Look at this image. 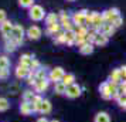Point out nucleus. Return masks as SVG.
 <instances>
[{
  "instance_id": "obj_1",
  "label": "nucleus",
  "mask_w": 126,
  "mask_h": 122,
  "mask_svg": "<svg viewBox=\"0 0 126 122\" xmlns=\"http://www.w3.org/2000/svg\"><path fill=\"white\" fill-rule=\"evenodd\" d=\"M29 16L31 20H34V21H41L43 18H46V12H44V9L38 4H34V6L30 7V12H29Z\"/></svg>"
},
{
  "instance_id": "obj_2",
  "label": "nucleus",
  "mask_w": 126,
  "mask_h": 122,
  "mask_svg": "<svg viewBox=\"0 0 126 122\" xmlns=\"http://www.w3.org/2000/svg\"><path fill=\"white\" fill-rule=\"evenodd\" d=\"M86 14H88V10L82 9L79 12H75L72 16H71V20L74 23L75 27H79V26H85V21H86Z\"/></svg>"
},
{
  "instance_id": "obj_3",
  "label": "nucleus",
  "mask_w": 126,
  "mask_h": 122,
  "mask_svg": "<svg viewBox=\"0 0 126 122\" xmlns=\"http://www.w3.org/2000/svg\"><path fill=\"white\" fill-rule=\"evenodd\" d=\"M102 16H103L105 23L112 24L115 20L120 16V12H119V9H118V7H112V9H108V10L102 12Z\"/></svg>"
},
{
  "instance_id": "obj_4",
  "label": "nucleus",
  "mask_w": 126,
  "mask_h": 122,
  "mask_svg": "<svg viewBox=\"0 0 126 122\" xmlns=\"http://www.w3.org/2000/svg\"><path fill=\"white\" fill-rule=\"evenodd\" d=\"M23 35H24V29H23V26H20V24H16V26L13 27V31H12V38L16 41V44H17V46L23 44Z\"/></svg>"
},
{
  "instance_id": "obj_5",
  "label": "nucleus",
  "mask_w": 126,
  "mask_h": 122,
  "mask_svg": "<svg viewBox=\"0 0 126 122\" xmlns=\"http://www.w3.org/2000/svg\"><path fill=\"white\" fill-rule=\"evenodd\" d=\"M64 75H65V72H64L63 68H61V67H55V68H52V70L50 71V74H48V80L52 81L54 84H57V82H60L61 80H63Z\"/></svg>"
},
{
  "instance_id": "obj_6",
  "label": "nucleus",
  "mask_w": 126,
  "mask_h": 122,
  "mask_svg": "<svg viewBox=\"0 0 126 122\" xmlns=\"http://www.w3.org/2000/svg\"><path fill=\"white\" fill-rule=\"evenodd\" d=\"M82 92V88L78 85V84H72V85H69L67 87V91H65V95L68 97V98L74 99V98H78Z\"/></svg>"
},
{
  "instance_id": "obj_7",
  "label": "nucleus",
  "mask_w": 126,
  "mask_h": 122,
  "mask_svg": "<svg viewBox=\"0 0 126 122\" xmlns=\"http://www.w3.org/2000/svg\"><path fill=\"white\" fill-rule=\"evenodd\" d=\"M13 26L12 21H9V20H6L4 23L0 24V31H1V34H3V37L6 38V40H10L12 38V31H13Z\"/></svg>"
},
{
  "instance_id": "obj_8",
  "label": "nucleus",
  "mask_w": 126,
  "mask_h": 122,
  "mask_svg": "<svg viewBox=\"0 0 126 122\" xmlns=\"http://www.w3.org/2000/svg\"><path fill=\"white\" fill-rule=\"evenodd\" d=\"M99 92H101V97L103 99H112V89H110V85H109V81H105L99 85Z\"/></svg>"
},
{
  "instance_id": "obj_9",
  "label": "nucleus",
  "mask_w": 126,
  "mask_h": 122,
  "mask_svg": "<svg viewBox=\"0 0 126 122\" xmlns=\"http://www.w3.org/2000/svg\"><path fill=\"white\" fill-rule=\"evenodd\" d=\"M41 35H43V31H41V29L38 26H31L27 30V37L30 40H38Z\"/></svg>"
},
{
  "instance_id": "obj_10",
  "label": "nucleus",
  "mask_w": 126,
  "mask_h": 122,
  "mask_svg": "<svg viewBox=\"0 0 126 122\" xmlns=\"http://www.w3.org/2000/svg\"><path fill=\"white\" fill-rule=\"evenodd\" d=\"M108 81L115 82V84H120V82L123 81V75H122L120 68H113V70H112V72L109 74V80Z\"/></svg>"
},
{
  "instance_id": "obj_11",
  "label": "nucleus",
  "mask_w": 126,
  "mask_h": 122,
  "mask_svg": "<svg viewBox=\"0 0 126 122\" xmlns=\"http://www.w3.org/2000/svg\"><path fill=\"white\" fill-rule=\"evenodd\" d=\"M48 82H50V80H37V82L34 85L35 92H44V91H47Z\"/></svg>"
},
{
  "instance_id": "obj_12",
  "label": "nucleus",
  "mask_w": 126,
  "mask_h": 122,
  "mask_svg": "<svg viewBox=\"0 0 126 122\" xmlns=\"http://www.w3.org/2000/svg\"><path fill=\"white\" fill-rule=\"evenodd\" d=\"M115 31H116V29H115L112 24H109V23H105L102 27H101V30H99V33L105 34L106 37H110V35H113V34H115Z\"/></svg>"
},
{
  "instance_id": "obj_13",
  "label": "nucleus",
  "mask_w": 126,
  "mask_h": 122,
  "mask_svg": "<svg viewBox=\"0 0 126 122\" xmlns=\"http://www.w3.org/2000/svg\"><path fill=\"white\" fill-rule=\"evenodd\" d=\"M108 43H109V37H106V35L102 34V33H98L96 38H95V43H94V46H96V47H105Z\"/></svg>"
},
{
  "instance_id": "obj_14",
  "label": "nucleus",
  "mask_w": 126,
  "mask_h": 122,
  "mask_svg": "<svg viewBox=\"0 0 126 122\" xmlns=\"http://www.w3.org/2000/svg\"><path fill=\"white\" fill-rule=\"evenodd\" d=\"M94 122H110V116L105 111H99L96 115L94 116Z\"/></svg>"
},
{
  "instance_id": "obj_15",
  "label": "nucleus",
  "mask_w": 126,
  "mask_h": 122,
  "mask_svg": "<svg viewBox=\"0 0 126 122\" xmlns=\"http://www.w3.org/2000/svg\"><path fill=\"white\" fill-rule=\"evenodd\" d=\"M65 40H67V46H74L75 40H77V33H75V30L65 31Z\"/></svg>"
},
{
  "instance_id": "obj_16",
  "label": "nucleus",
  "mask_w": 126,
  "mask_h": 122,
  "mask_svg": "<svg viewBox=\"0 0 126 122\" xmlns=\"http://www.w3.org/2000/svg\"><path fill=\"white\" fill-rule=\"evenodd\" d=\"M44 21H46L47 27H48V26H51V24H54V23H58V21H60V16L55 14V13H48L46 16V18H44Z\"/></svg>"
},
{
  "instance_id": "obj_17",
  "label": "nucleus",
  "mask_w": 126,
  "mask_h": 122,
  "mask_svg": "<svg viewBox=\"0 0 126 122\" xmlns=\"http://www.w3.org/2000/svg\"><path fill=\"white\" fill-rule=\"evenodd\" d=\"M30 72V68L29 67H24V65H18L17 68H16V75L17 78H27Z\"/></svg>"
},
{
  "instance_id": "obj_18",
  "label": "nucleus",
  "mask_w": 126,
  "mask_h": 122,
  "mask_svg": "<svg viewBox=\"0 0 126 122\" xmlns=\"http://www.w3.org/2000/svg\"><path fill=\"white\" fill-rule=\"evenodd\" d=\"M94 48H95V46H94V44L85 43L84 46L79 47V52L82 54V55H89V54H92V52H94Z\"/></svg>"
},
{
  "instance_id": "obj_19",
  "label": "nucleus",
  "mask_w": 126,
  "mask_h": 122,
  "mask_svg": "<svg viewBox=\"0 0 126 122\" xmlns=\"http://www.w3.org/2000/svg\"><path fill=\"white\" fill-rule=\"evenodd\" d=\"M44 99L41 98L40 95H35V98L33 99L31 102V108H33V112H40V108H41V104H43Z\"/></svg>"
},
{
  "instance_id": "obj_20",
  "label": "nucleus",
  "mask_w": 126,
  "mask_h": 122,
  "mask_svg": "<svg viewBox=\"0 0 126 122\" xmlns=\"http://www.w3.org/2000/svg\"><path fill=\"white\" fill-rule=\"evenodd\" d=\"M65 91H67V85H65L63 81L54 84V92H55V94H58V95H63V94H65Z\"/></svg>"
},
{
  "instance_id": "obj_21",
  "label": "nucleus",
  "mask_w": 126,
  "mask_h": 122,
  "mask_svg": "<svg viewBox=\"0 0 126 122\" xmlns=\"http://www.w3.org/2000/svg\"><path fill=\"white\" fill-rule=\"evenodd\" d=\"M31 61H33V57H31L30 54H23V55L20 57V65H24V67H29L30 68Z\"/></svg>"
},
{
  "instance_id": "obj_22",
  "label": "nucleus",
  "mask_w": 126,
  "mask_h": 122,
  "mask_svg": "<svg viewBox=\"0 0 126 122\" xmlns=\"http://www.w3.org/2000/svg\"><path fill=\"white\" fill-rule=\"evenodd\" d=\"M20 111L23 115H30L33 112V108H31V102H23L20 105Z\"/></svg>"
},
{
  "instance_id": "obj_23",
  "label": "nucleus",
  "mask_w": 126,
  "mask_h": 122,
  "mask_svg": "<svg viewBox=\"0 0 126 122\" xmlns=\"http://www.w3.org/2000/svg\"><path fill=\"white\" fill-rule=\"evenodd\" d=\"M40 112H41V114H44V115L51 112V102H50L48 99H44V101H43L41 108H40Z\"/></svg>"
},
{
  "instance_id": "obj_24",
  "label": "nucleus",
  "mask_w": 126,
  "mask_h": 122,
  "mask_svg": "<svg viewBox=\"0 0 126 122\" xmlns=\"http://www.w3.org/2000/svg\"><path fill=\"white\" fill-rule=\"evenodd\" d=\"M54 41L57 44H67V40H65V31H58L57 34L54 35Z\"/></svg>"
},
{
  "instance_id": "obj_25",
  "label": "nucleus",
  "mask_w": 126,
  "mask_h": 122,
  "mask_svg": "<svg viewBox=\"0 0 126 122\" xmlns=\"http://www.w3.org/2000/svg\"><path fill=\"white\" fill-rule=\"evenodd\" d=\"M61 81H63L67 87H69V85L75 84V75H74V74H65V75L63 77V80H61Z\"/></svg>"
},
{
  "instance_id": "obj_26",
  "label": "nucleus",
  "mask_w": 126,
  "mask_h": 122,
  "mask_svg": "<svg viewBox=\"0 0 126 122\" xmlns=\"http://www.w3.org/2000/svg\"><path fill=\"white\" fill-rule=\"evenodd\" d=\"M98 35V31L94 29H89L88 31V34H86V43H89V44H94L95 43V38H96Z\"/></svg>"
},
{
  "instance_id": "obj_27",
  "label": "nucleus",
  "mask_w": 126,
  "mask_h": 122,
  "mask_svg": "<svg viewBox=\"0 0 126 122\" xmlns=\"http://www.w3.org/2000/svg\"><path fill=\"white\" fill-rule=\"evenodd\" d=\"M34 98H35V94L33 92V91H30V89L24 91V94H23L24 102H33V99H34Z\"/></svg>"
},
{
  "instance_id": "obj_28",
  "label": "nucleus",
  "mask_w": 126,
  "mask_h": 122,
  "mask_svg": "<svg viewBox=\"0 0 126 122\" xmlns=\"http://www.w3.org/2000/svg\"><path fill=\"white\" fill-rule=\"evenodd\" d=\"M17 47H18V46L16 44V41L13 40V38H10V40H6V50H7V51H14Z\"/></svg>"
},
{
  "instance_id": "obj_29",
  "label": "nucleus",
  "mask_w": 126,
  "mask_h": 122,
  "mask_svg": "<svg viewBox=\"0 0 126 122\" xmlns=\"http://www.w3.org/2000/svg\"><path fill=\"white\" fill-rule=\"evenodd\" d=\"M67 21H71V16L65 12H60V23L64 24V23H67Z\"/></svg>"
},
{
  "instance_id": "obj_30",
  "label": "nucleus",
  "mask_w": 126,
  "mask_h": 122,
  "mask_svg": "<svg viewBox=\"0 0 126 122\" xmlns=\"http://www.w3.org/2000/svg\"><path fill=\"white\" fill-rule=\"evenodd\" d=\"M88 31H89V29L86 27V26H79V27H75V33L79 35H86L88 34Z\"/></svg>"
},
{
  "instance_id": "obj_31",
  "label": "nucleus",
  "mask_w": 126,
  "mask_h": 122,
  "mask_svg": "<svg viewBox=\"0 0 126 122\" xmlns=\"http://www.w3.org/2000/svg\"><path fill=\"white\" fill-rule=\"evenodd\" d=\"M118 94L119 95H126V80H123L118 85Z\"/></svg>"
},
{
  "instance_id": "obj_32",
  "label": "nucleus",
  "mask_w": 126,
  "mask_h": 122,
  "mask_svg": "<svg viewBox=\"0 0 126 122\" xmlns=\"http://www.w3.org/2000/svg\"><path fill=\"white\" fill-rule=\"evenodd\" d=\"M18 4L21 7H31V6H34V0H18Z\"/></svg>"
},
{
  "instance_id": "obj_33",
  "label": "nucleus",
  "mask_w": 126,
  "mask_h": 122,
  "mask_svg": "<svg viewBox=\"0 0 126 122\" xmlns=\"http://www.w3.org/2000/svg\"><path fill=\"white\" fill-rule=\"evenodd\" d=\"M118 104H119V106L122 108L123 111H126V95H120L119 98H118V101H116Z\"/></svg>"
},
{
  "instance_id": "obj_34",
  "label": "nucleus",
  "mask_w": 126,
  "mask_h": 122,
  "mask_svg": "<svg viewBox=\"0 0 126 122\" xmlns=\"http://www.w3.org/2000/svg\"><path fill=\"white\" fill-rule=\"evenodd\" d=\"M9 65H10V61H9V58L7 57H0V68H9Z\"/></svg>"
},
{
  "instance_id": "obj_35",
  "label": "nucleus",
  "mask_w": 126,
  "mask_h": 122,
  "mask_svg": "<svg viewBox=\"0 0 126 122\" xmlns=\"http://www.w3.org/2000/svg\"><path fill=\"white\" fill-rule=\"evenodd\" d=\"M9 109V101L6 98H0V112Z\"/></svg>"
},
{
  "instance_id": "obj_36",
  "label": "nucleus",
  "mask_w": 126,
  "mask_h": 122,
  "mask_svg": "<svg viewBox=\"0 0 126 122\" xmlns=\"http://www.w3.org/2000/svg\"><path fill=\"white\" fill-rule=\"evenodd\" d=\"M112 26H113L115 29H119V27H122V26H123V17H122V16H119V17H118L113 23H112Z\"/></svg>"
},
{
  "instance_id": "obj_37",
  "label": "nucleus",
  "mask_w": 126,
  "mask_h": 122,
  "mask_svg": "<svg viewBox=\"0 0 126 122\" xmlns=\"http://www.w3.org/2000/svg\"><path fill=\"white\" fill-rule=\"evenodd\" d=\"M7 75H9L7 68H0V78H1V80H4V78H7Z\"/></svg>"
},
{
  "instance_id": "obj_38",
  "label": "nucleus",
  "mask_w": 126,
  "mask_h": 122,
  "mask_svg": "<svg viewBox=\"0 0 126 122\" xmlns=\"http://www.w3.org/2000/svg\"><path fill=\"white\" fill-rule=\"evenodd\" d=\"M6 21V12L4 10H0V24Z\"/></svg>"
},
{
  "instance_id": "obj_39",
  "label": "nucleus",
  "mask_w": 126,
  "mask_h": 122,
  "mask_svg": "<svg viewBox=\"0 0 126 122\" xmlns=\"http://www.w3.org/2000/svg\"><path fill=\"white\" fill-rule=\"evenodd\" d=\"M120 71H122V75H123V80H126V65H122V67H120Z\"/></svg>"
},
{
  "instance_id": "obj_40",
  "label": "nucleus",
  "mask_w": 126,
  "mask_h": 122,
  "mask_svg": "<svg viewBox=\"0 0 126 122\" xmlns=\"http://www.w3.org/2000/svg\"><path fill=\"white\" fill-rule=\"evenodd\" d=\"M37 122H50V121H48L47 118H44V116H43V118H38V119H37Z\"/></svg>"
},
{
  "instance_id": "obj_41",
  "label": "nucleus",
  "mask_w": 126,
  "mask_h": 122,
  "mask_svg": "<svg viewBox=\"0 0 126 122\" xmlns=\"http://www.w3.org/2000/svg\"><path fill=\"white\" fill-rule=\"evenodd\" d=\"M50 122H60V121H57V119H52V121H50Z\"/></svg>"
},
{
  "instance_id": "obj_42",
  "label": "nucleus",
  "mask_w": 126,
  "mask_h": 122,
  "mask_svg": "<svg viewBox=\"0 0 126 122\" xmlns=\"http://www.w3.org/2000/svg\"><path fill=\"white\" fill-rule=\"evenodd\" d=\"M67 1H75V0H67Z\"/></svg>"
}]
</instances>
